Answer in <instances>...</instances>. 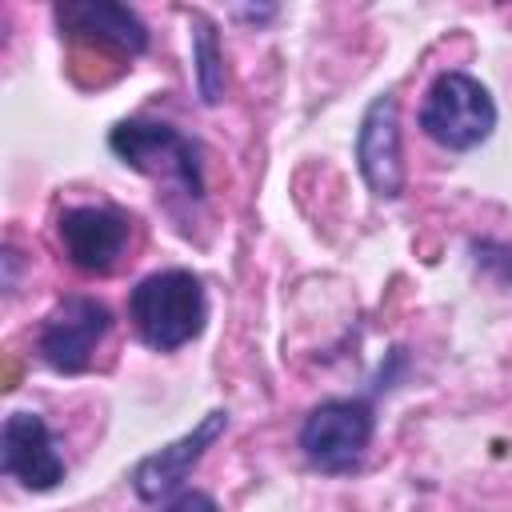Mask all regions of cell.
I'll return each instance as SVG.
<instances>
[{
  "label": "cell",
  "instance_id": "cell-8",
  "mask_svg": "<svg viewBox=\"0 0 512 512\" xmlns=\"http://www.w3.org/2000/svg\"><path fill=\"white\" fill-rule=\"evenodd\" d=\"M0 468L4 476L20 480L28 492H48L64 480V460L52 444V432L44 416L36 412H12L0 428Z\"/></svg>",
  "mask_w": 512,
  "mask_h": 512
},
{
  "label": "cell",
  "instance_id": "cell-12",
  "mask_svg": "<svg viewBox=\"0 0 512 512\" xmlns=\"http://www.w3.org/2000/svg\"><path fill=\"white\" fill-rule=\"evenodd\" d=\"M164 512H220V504L200 488H184L164 504Z\"/></svg>",
  "mask_w": 512,
  "mask_h": 512
},
{
  "label": "cell",
  "instance_id": "cell-7",
  "mask_svg": "<svg viewBox=\"0 0 512 512\" xmlns=\"http://www.w3.org/2000/svg\"><path fill=\"white\" fill-rule=\"evenodd\" d=\"M52 16H56V28L68 40L96 44V48H108L116 56H140L148 48V28L128 4H116V0H60L52 8Z\"/></svg>",
  "mask_w": 512,
  "mask_h": 512
},
{
  "label": "cell",
  "instance_id": "cell-4",
  "mask_svg": "<svg viewBox=\"0 0 512 512\" xmlns=\"http://www.w3.org/2000/svg\"><path fill=\"white\" fill-rule=\"evenodd\" d=\"M372 432H376V416L368 400H356V396L324 400L300 424V452L312 468L328 476H344L364 464Z\"/></svg>",
  "mask_w": 512,
  "mask_h": 512
},
{
  "label": "cell",
  "instance_id": "cell-1",
  "mask_svg": "<svg viewBox=\"0 0 512 512\" xmlns=\"http://www.w3.org/2000/svg\"><path fill=\"white\" fill-rule=\"evenodd\" d=\"M128 320L136 336L156 352H176L204 332L208 300L200 276L188 268H164L144 276L128 292Z\"/></svg>",
  "mask_w": 512,
  "mask_h": 512
},
{
  "label": "cell",
  "instance_id": "cell-6",
  "mask_svg": "<svg viewBox=\"0 0 512 512\" xmlns=\"http://www.w3.org/2000/svg\"><path fill=\"white\" fill-rule=\"evenodd\" d=\"M56 236L72 268L88 276H108L132 240V220L108 204H80L60 212Z\"/></svg>",
  "mask_w": 512,
  "mask_h": 512
},
{
  "label": "cell",
  "instance_id": "cell-11",
  "mask_svg": "<svg viewBox=\"0 0 512 512\" xmlns=\"http://www.w3.org/2000/svg\"><path fill=\"white\" fill-rule=\"evenodd\" d=\"M192 60H196V88L204 104H220L224 96V52H220V36L216 24L208 16H192Z\"/></svg>",
  "mask_w": 512,
  "mask_h": 512
},
{
  "label": "cell",
  "instance_id": "cell-5",
  "mask_svg": "<svg viewBox=\"0 0 512 512\" xmlns=\"http://www.w3.org/2000/svg\"><path fill=\"white\" fill-rule=\"evenodd\" d=\"M112 328V312L96 296H64L40 324L36 352L52 372L76 376L92 364L100 340Z\"/></svg>",
  "mask_w": 512,
  "mask_h": 512
},
{
  "label": "cell",
  "instance_id": "cell-3",
  "mask_svg": "<svg viewBox=\"0 0 512 512\" xmlns=\"http://www.w3.org/2000/svg\"><path fill=\"white\" fill-rule=\"evenodd\" d=\"M420 128L448 152H468L484 144L496 128L492 92L468 72H440L420 104Z\"/></svg>",
  "mask_w": 512,
  "mask_h": 512
},
{
  "label": "cell",
  "instance_id": "cell-2",
  "mask_svg": "<svg viewBox=\"0 0 512 512\" xmlns=\"http://www.w3.org/2000/svg\"><path fill=\"white\" fill-rule=\"evenodd\" d=\"M108 148L136 168L140 176H152L160 184H176L188 200L204 196V164H200V148L176 132L172 124L160 120H120L108 132Z\"/></svg>",
  "mask_w": 512,
  "mask_h": 512
},
{
  "label": "cell",
  "instance_id": "cell-10",
  "mask_svg": "<svg viewBox=\"0 0 512 512\" xmlns=\"http://www.w3.org/2000/svg\"><path fill=\"white\" fill-rule=\"evenodd\" d=\"M228 428V412L212 408L192 432H184L180 440L164 444L160 452H148L136 468H132V488L140 500H160L168 492H176L184 484V476L196 468V460L216 444V436Z\"/></svg>",
  "mask_w": 512,
  "mask_h": 512
},
{
  "label": "cell",
  "instance_id": "cell-9",
  "mask_svg": "<svg viewBox=\"0 0 512 512\" xmlns=\"http://www.w3.org/2000/svg\"><path fill=\"white\" fill-rule=\"evenodd\" d=\"M356 164L372 196L396 200L404 188V160H400V108L396 96H376L356 132Z\"/></svg>",
  "mask_w": 512,
  "mask_h": 512
}]
</instances>
